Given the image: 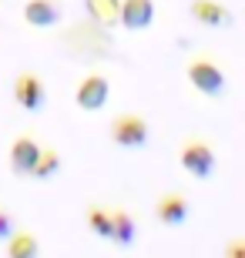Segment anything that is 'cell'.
I'll use <instances>...</instances> for the list:
<instances>
[{
  "mask_svg": "<svg viewBox=\"0 0 245 258\" xmlns=\"http://www.w3.org/2000/svg\"><path fill=\"white\" fill-rule=\"evenodd\" d=\"M40 241L34 231H14L7 238V258H37Z\"/></svg>",
  "mask_w": 245,
  "mask_h": 258,
  "instance_id": "8fae6325",
  "label": "cell"
},
{
  "mask_svg": "<svg viewBox=\"0 0 245 258\" xmlns=\"http://www.w3.org/2000/svg\"><path fill=\"white\" fill-rule=\"evenodd\" d=\"M14 231H17V228H14V218H10L7 211L0 208V241H7L10 235H14Z\"/></svg>",
  "mask_w": 245,
  "mask_h": 258,
  "instance_id": "2e32d148",
  "label": "cell"
},
{
  "mask_svg": "<svg viewBox=\"0 0 245 258\" xmlns=\"http://www.w3.org/2000/svg\"><path fill=\"white\" fill-rule=\"evenodd\" d=\"M24 20L30 27H54L61 20V7L54 0H27L24 4Z\"/></svg>",
  "mask_w": 245,
  "mask_h": 258,
  "instance_id": "30bf717a",
  "label": "cell"
},
{
  "mask_svg": "<svg viewBox=\"0 0 245 258\" xmlns=\"http://www.w3.org/2000/svg\"><path fill=\"white\" fill-rule=\"evenodd\" d=\"M191 17L205 27H228L232 24V14H228L225 4L218 0H191Z\"/></svg>",
  "mask_w": 245,
  "mask_h": 258,
  "instance_id": "9c48e42d",
  "label": "cell"
},
{
  "mask_svg": "<svg viewBox=\"0 0 245 258\" xmlns=\"http://www.w3.org/2000/svg\"><path fill=\"white\" fill-rule=\"evenodd\" d=\"M87 4V14L101 24V27H114L118 24V7L121 0H84Z\"/></svg>",
  "mask_w": 245,
  "mask_h": 258,
  "instance_id": "4fadbf2b",
  "label": "cell"
},
{
  "mask_svg": "<svg viewBox=\"0 0 245 258\" xmlns=\"http://www.w3.org/2000/svg\"><path fill=\"white\" fill-rule=\"evenodd\" d=\"M61 171V158H57V151H47V148H40V158L37 164H34V178L37 181H47V178H54V174Z\"/></svg>",
  "mask_w": 245,
  "mask_h": 258,
  "instance_id": "5bb4252c",
  "label": "cell"
},
{
  "mask_svg": "<svg viewBox=\"0 0 245 258\" xmlns=\"http://www.w3.org/2000/svg\"><path fill=\"white\" fill-rule=\"evenodd\" d=\"M108 94H111L108 81H104L101 74H87V77H81V84H77V91H74V104L81 107V111H101V107L108 104Z\"/></svg>",
  "mask_w": 245,
  "mask_h": 258,
  "instance_id": "277c9868",
  "label": "cell"
},
{
  "mask_svg": "<svg viewBox=\"0 0 245 258\" xmlns=\"http://www.w3.org/2000/svg\"><path fill=\"white\" fill-rule=\"evenodd\" d=\"M181 168L195 181H208L212 171H215V151L205 141H185L181 144Z\"/></svg>",
  "mask_w": 245,
  "mask_h": 258,
  "instance_id": "7a4b0ae2",
  "label": "cell"
},
{
  "mask_svg": "<svg viewBox=\"0 0 245 258\" xmlns=\"http://www.w3.org/2000/svg\"><path fill=\"white\" fill-rule=\"evenodd\" d=\"M37 158H40V144L34 141L30 134H24V138H17L14 148H10V171L20 174V178H30Z\"/></svg>",
  "mask_w": 245,
  "mask_h": 258,
  "instance_id": "5b68a950",
  "label": "cell"
},
{
  "mask_svg": "<svg viewBox=\"0 0 245 258\" xmlns=\"http://www.w3.org/2000/svg\"><path fill=\"white\" fill-rule=\"evenodd\" d=\"M14 101L24 111H40L44 107V81L37 74H20L14 81Z\"/></svg>",
  "mask_w": 245,
  "mask_h": 258,
  "instance_id": "52a82bcc",
  "label": "cell"
},
{
  "mask_svg": "<svg viewBox=\"0 0 245 258\" xmlns=\"http://www.w3.org/2000/svg\"><path fill=\"white\" fill-rule=\"evenodd\" d=\"M111 141L121 148H141L148 141V121L141 114H118L111 121Z\"/></svg>",
  "mask_w": 245,
  "mask_h": 258,
  "instance_id": "3957f363",
  "label": "cell"
},
{
  "mask_svg": "<svg viewBox=\"0 0 245 258\" xmlns=\"http://www.w3.org/2000/svg\"><path fill=\"white\" fill-rule=\"evenodd\" d=\"M188 211H191V205H188L185 195L168 191V195H161L158 205H155V218H158L161 225H181V221L188 218Z\"/></svg>",
  "mask_w": 245,
  "mask_h": 258,
  "instance_id": "ba28073f",
  "label": "cell"
},
{
  "mask_svg": "<svg viewBox=\"0 0 245 258\" xmlns=\"http://www.w3.org/2000/svg\"><path fill=\"white\" fill-rule=\"evenodd\" d=\"M155 20V4L151 0H121L118 7V24L128 30H144Z\"/></svg>",
  "mask_w": 245,
  "mask_h": 258,
  "instance_id": "8992f818",
  "label": "cell"
},
{
  "mask_svg": "<svg viewBox=\"0 0 245 258\" xmlns=\"http://www.w3.org/2000/svg\"><path fill=\"white\" fill-rule=\"evenodd\" d=\"M87 225H91V231H94L97 238H111V211L91 208L87 211Z\"/></svg>",
  "mask_w": 245,
  "mask_h": 258,
  "instance_id": "9a60e30c",
  "label": "cell"
},
{
  "mask_svg": "<svg viewBox=\"0 0 245 258\" xmlns=\"http://www.w3.org/2000/svg\"><path fill=\"white\" fill-rule=\"evenodd\" d=\"M111 241H118L121 248L134 241V221L128 211H111Z\"/></svg>",
  "mask_w": 245,
  "mask_h": 258,
  "instance_id": "7c38bea8",
  "label": "cell"
},
{
  "mask_svg": "<svg viewBox=\"0 0 245 258\" xmlns=\"http://www.w3.org/2000/svg\"><path fill=\"white\" fill-rule=\"evenodd\" d=\"M188 84L195 91H202L205 97H222L225 94V74H222V67L212 64V60L198 57L188 64Z\"/></svg>",
  "mask_w": 245,
  "mask_h": 258,
  "instance_id": "6da1fadb",
  "label": "cell"
},
{
  "mask_svg": "<svg viewBox=\"0 0 245 258\" xmlns=\"http://www.w3.org/2000/svg\"><path fill=\"white\" fill-rule=\"evenodd\" d=\"M225 258H245V241L242 238H232L225 248Z\"/></svg>",
  "mask_w": 245,
  "mask_h": 258,
  "instance_id": "e0dca14e",
  "label": "cell"
}]
</instances>
